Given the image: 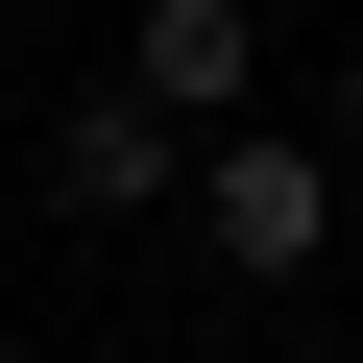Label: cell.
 <instances>
[{"instance_id":"6da1fadb","label":"cell","mask_w":363,"mask_h":363,"mask_svg":"<svg viewBox=\"0 0 363 363\" xmlns=\"http://www.w3.org/2000/svg\"><path fill=\"white\" fill-rule=\"evenodd\" d=\"M194 242H218L242 291H291V267L339 242V169H315V121H218V145H194Z\"/></svg>"},{"instance_id":"7a4b0ae2","label":"cell","mask_w":363,"mask_h":363,"mask_svg":"<svg viewBox=\"0 0 363 363\" xmlns=\"http://www.w3.org/2000/svg\"><path fill=\"white\" fill-rule=\"evenodd\" d=\"M121 97H145V121H194V145H218V121L267 97V25H242V0H121Z\"/></svg>"},{"instance_id":"3957f363","label":"cell","mask_w":363,"mask_h":363,"mask_svg":"<svg viewBox=\"0 0 363 363\" xmlns=\"http://www.w3.org/2000/svg\"><path fill=\"white\" fill-rule=\"evenodd\" d=\"M49 194H73V218H169V194H194V121H145V97H49Z\"/></svg>"},{"instance_id":"277c9868","label":"cell","mask_w":363,"mask_h":363,"mask_svg":"<svg viewBox=\"0 0 363 363\" xmlns=\"http://www.w3.org/2000/svg\"><path fill=\"white\" fill-rule=\"evenodd\" d=\"M315 169H339V194H363V49H339V97H315Z\"/></svg>"}]
</instances>
